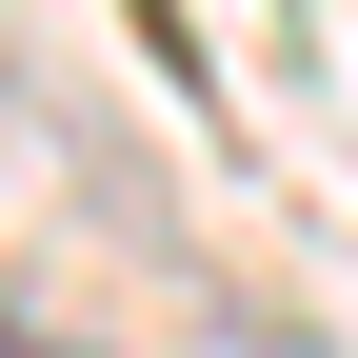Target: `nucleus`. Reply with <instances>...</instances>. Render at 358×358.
Returning <instances> with one entry per match:
<instances>
[{
  "label": "nucleus",
  "instance_id": "f257e3e1",
  "mask_svg": "<svg viewBox=\"0 0 358 358\" xmlns=\"http://www.w3.org/2000/svg\"><path fill=\"white\" fill-rule=\"evenodd\" d=\"M219 358H338V338H299V319H219Z\"/></svg>",
  "mask_w": 358,
  "mask_h": 358
}]
</instances>
